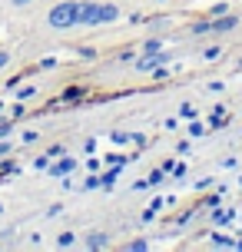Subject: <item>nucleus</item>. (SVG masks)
Wrapping results in <instances>:
<instances>
[{"instance_id":"nucleus-2","label":"nucleus","mask_w":242,"mask_h":252,"mask_svg":"<svg viewBox=\"0 0 242 252\" xmlns=\"http://www.w3.org/2000/svg\"><path fill=\"white\" fill-rule=\"evenodd\" d=\"M50 24L57 30H66V27L80 24V3H57L50 10Z\"/></svg>"},{"instance_id":"nucleus-1","label":"nucleus","mask_w":242,"mask_h":252,"mask_svg":"<svg viewBox=\"0 0 242 252\" xmlns=\"http://www.w3.org/2000/svg\"><path fill=\"white\" fill-rule=\"evenodd\" d=\"M110 20H116V7H103V3H80V24H110Z\"/></svg>"},{"instance_id":"nucleus-4","label":"nucleus","mask_w":242,"mask_h":252,"mask_svg":"<svg viewBox=\"0 0 242 252\" xmlns=\"http://www.w3.org/2000/svg\"><path fill=\"white\" fill-rule=\"evenodd\" d=\"M13 3H17V7H24V3H30V0H13Z\"/></svg>"},{"instance_id":"nucleus-3","label":"nucleus","mask_w":242,"mask_h":252,"mask_svg":"<svg viewBox=\"0 0 242 252\" xmlns=\"http://www.w3.org/2000/svg\"><path fill=\"white\" fill-rule=\"evenodd\" d=\"M232 27H236V20H232V17H222V20H216V24H212V30H219V33H222V30H232Z\"/></svg>"}]
</instances>
